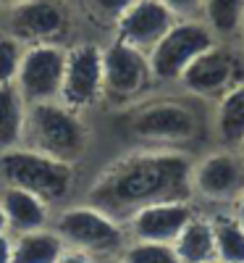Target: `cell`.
<instances>
[{
  "instance_id": "ac0fdd59",
  "label": "cell",
  "mask_w": 244,
  "mask_h": 263,
  "mask_svg": "<svg viewBox=\"0 0 244 263\" xmlns=\"http://www.w3.org/2000/svg\"><path fill=\"white\" fill-rule=\"evenodd\" d=\"M24 121L27 100L21 98L16 84H3L0 87V153L24 142Z\"/></svg>"
},
{
  "instance_id": "603a6c76",
  "label": "cell",
  "mask_w": 244,
  "mask_h": 263,
  "mask_svg": "<svg viewBox=\"0 0 244 263\" xmlns=\"http://www.w3.org/2000/svg\"><path fill=\"white\" fill-rule=\"evenodd\" d=\"M21 53H24V48L13 34H0V87L13 84L21 63Z\"/></svg>"
},
{
  "instance_id": "e0dca14e",
  "label": "cell",
  "mask_w": 244,
  "mask_h": 263,
  "mask_svg": "<svg viewBox=\"0 0 244 263\" xmlns=\"http://www.w3.org/2000/svg\"><path fill=\"white\" fill-rule=\"evenodd\" d=\"M66 242L63 237L53 229H34L16 237L11 263H55L58 255L63 253Z\"/></svg>"
},
{
  "instance_id": "277c9868",
  "label": "cell",
  "mask_w": 244,
  "mask_h": 263,
  "mask_svg": "<svg viewBox=\"0 0 244 263\" xmlns=\"http://www.w3.org/2000/svg\"><path fill=\"white\" fill-rule=\"evenodd\" d=\"M215 32L202 18H176V24L155 42L147 53L152 79L158 82H176L181 79L187 66L215 42Z\"/></svg>"
},
{
  "instance_id": "5bb4252c",
  "label": "cell",
  "mask_w": 244,
  "mask_h": 263,
  "mask_svg": "<svg viewBox=\"0 0 244 263\" xmlns=\"http://www.w3.org/2000/svg\"><path fill=\"white\" fill-rule=\"evenodd\" d=\"M197 213L189 200H160L137 208L129 216V232L145 242H171Z\"/></svg>"
},
{
  "instance_id": "83f0119b",
  "label": "cell",
  "mask_w": 244,
  "mask_h": 263,
  "mask_svg": "<svg viewBox=\"0 0 244 263\" xmlns=\"http://www.w3.org/2000/svg\"><path fill=\"white\" fill-rule=\"evenodd\" d=\"M234 216L239 218V224L244 227V192H241V195L236 197V213H234Z\"/></svg>"
},
{
  "instance_id": "f1b7e54d",
  "label": "cell",
  "mask_w": 244,
  "mask_h": 263,
  "mask_svg": "<svg viewBox=\"0 0 244 263\" xmlns=\"http://www.w3.org/2000/svg\"><path fill=\"white\" fill-rule=\"evenodd\" d=\"M8 232V221H6V213H3V205H0V234Z\"/></svg>"
},
{
  "instance_id": "44dd1931",
  "label": "cell",
  "mask_w": 244,
  "mask_h": 263,
  "mask_svg": "<svg viewBox=\"0 0 244 263\" xmlns=\"http://www.w3.org/2000/svg\"><path fill=\"white\" fill-rule=\"evenodd\" d=\"M202 21L218 40L239 34L244 24V0H202Z\"/></svg>"
},
{
  "instance_id": "8992f818",
  "label": "cell",
  "mask_w": 244,
  "mask_h": 263,
  "mask_svg": "<svg viewBox=\"0 0 244 263\" xmlns=\"http://www.w3.org/2000/svg\"><path fill=\"white\" fill-rule=\"evenodd\" d=\"M66 71V48L58 42H37L21 53V63L16 71V90L29 103L58 100Z\"/></svg>"
},
{
  "instance_id": "9c48e42d",
  "label": "cell",
  "mask_w": 244,
  "mask_h": 263,
  "mask_svg": "<svg viewBox=\"0 0 244 263\" xmlns=\"http://www.w3.org/2000/svg\"><path fill=\"white\" fill-rule=\"evenodd\" d=\"M244 192V158L236 147H223L192 166V195L210 203H236Z\"/></svg>"
},
{
  "instance_id": "f546056e",
  "label": "cell",
  "mask_w": 244,
  "mask_h": 263,
  "mask_svg": "<svg viewBox=\"0 0 244 263\" xmlns=\"http://www.w3.org/2000/svg\"><path fill=\"white\" fill-rule=\"evenodd\" d=\"M18 3H24V0H0V8H13Z\"/></svg>"
},
{
  "instance_id": "9a60e30c",
  "label": "cell",
  "mask_w": 244,
  "mask_h": 263,
  "mask_svg": "<svg viewBox=\"0 0 244 263\" xmlns=\"http://www.w3.org/2000/svg\"><path fill=\"white\" fill-rule=\"evenodd\" d=\"M0 205H3L8 229H13L16 234L42 229L48 224V216H50V208L42 197H37L34 192L21 190V187H11V184L3 187Z\"/></svg>"
},
{
  "instance_id": "d6986e66",
  "label": "cell",
  "mask_w": 244,
  "mask_h": 263,
  "mask_svg": "<svg viewBox=\"0 0 244 263\" xmlns=\"http://www.w3.org/2000/svg\"><path fill=\"white\" fill-rule=\"evenodd\" d=\"M215 132L226 147H239L244 140V82L218 100Z\"/></svg>"
},
{
  "instance_id": "4fadbf2b",
  "label": "cell",
  "mask_w": 244,
  "mask_h": 263,
  "mask_svg": "<svg viewBox=\"0 0 244 263\" xmlns=\"http://www.w3.org/2000/svg\"><path fill=\"white\" fill-rule=\"evenodd\" d=\"M176 16L160 3V0H134L118 18H116V40L150 53L171 27Z\"/></svg>"
},
{
  "instance_id": "8fae6325",
  "label": "cell",
  "mask_w": 244,
  "mask_h": 263,
  "mask_svg": "<svg viewBox=\"0 0 244 263\" xmlns=\"http://www.w3.org/2000/svg\"><path fill=\"white\" fill-rule=\"evenodd\" d=\"M8 29L18 42H58L71 27L69 8L58 0H24L8 8Z\"/></svg>"
},
{
  "instance_id": "3957f363",
  "label": "cell",
  "mask_w": 244,
  "mask_h": 263,
  "mask_svg": "<svg viewBox=\"0 0 244 263\" xmlns=\"http://www.w3.org/2000/svg\"><path fill=\"white\" fill-rule=\"evenodd\" d=\"M0 179L3 184L34 192L50 205L69 197L74 187V163L18 145L0 153Z\"/></svg>"
},
{
  "instance_id": "d4e9b609",
  "label": "cell",
  "mask_w": 244,
  "mask_h": 263,
  "mask_svg": "<svg viewBox=\"0 0 244 263\" xmlns=\"http://www.w3.org/2000/svg\"><path fill=\"white\" fill-rule=\"evenodd\" d=\"M92 3V8L97 11V13H103V16H108V18H118L134 0H90Z\"/></svg>"
},
{
  "instance_id": "ffe728a7",
  "label": "cell",
  "mask_w": 244,
  "mask_h": 263,
  "mask_svg": "<svg viewBox=\"0 0 244 263\" xmlns=\"http://www.w3.org/2000/svg\"><path fill=\"white\" fill-rule=\"evenodd\" d=\"M218 263H244V227L236 216L220 213L210 218Z\"/></svg>"
},
{
  "instance_id": "d6a6232c",
  "label": "cell",
  "mask_w": 244,
  "mask_h": 263,
  "mask_svg": "<svg viewBox=\"0 0 244 263\" xmlns=\"http://www.w3.org/2000/svg\"><path fill=\"white\" fill-rule=\"evenodd\" d=\"M116 263H124V260H116Z\"/></svg>"
},
{
  "instance_id": "7a4b0ae2",
  "label": "cell",
  "mask_w": 244,
  "mask_h": 263,
  "mask_svg": "<svg viewBox=\"0 0 244 263\" xmlns=\"http://www.w3.org/2000/svg\"><path fill=\"white\" fill-rule=\"evenodd\" d=\"M87 142H90V129L74 108L63 105L60 100L27 105L24 142L21 145L74 163L87 150Z\"/></svg>"
},
{
  "instance_id": "6da1fadb",
  "label": "cell",
  "mask_w": 244,
  "mask_h": 263,
  "mask_svg": "<svg viewBox=\"0 0 244 263\" xmlns=\"http://www.w3.org/2000/svg\"><path fill=\"white\" fill-rule=\"evenodd\" d=\"M192 163L179 150H137L108 166L90 190V205L113 218L160 200H189Z\"/></svg>"
},
{
  "instance_id": "836d02e7",
  "label": "cell",
  "mask_w": 244,
  "mask_h": 263,
  "mask_svg": "<svg viewBox=\"0 0 244 263\" xmlns=\"http://www.w3.org/2000/svg\"><path fill=\"white\" fill-rule=\"evenodd\" d=\"M215 263H218V260H215Z\"/></svg>"
},
{
  "instance_id": "7402d4cb",
  "label": "cell",
  "mask_w": 244,
  "mask_h": 263,
  "mask_svg": "<svg viewBox=\"0 0 244 263\" xmlns=\"http://www.w3.org/2000/svg\"><path fill=\"white\" fill-rule=\"evenodd\" d=\"M124 263H179L171 242H145V239H134L131 245H124L121 250Z\"/></svg>"
},
{
  "instance_id": "7c38bea8",
  "label": "cell",
  "mask_w": 244,
  "mask_h": 263,
  "mask_svg": "<svg viewBox=\"0 0 244 263\" xmlns=\"http://www.w3.org/2000/svg\"><path fill=\"white\" fill-rule=\"evenodd\" d=\"M131 132L139 140L150 142H181L194 135V114L184 103L176 100H158L150 103L131 116L129 121Z\"/></svg>"
},
{
  "instance_id": "30bf717a",
  "label": "cell",
  "mask_w": 244,
  "mask_h": 263,
  "mask_svg": "<svg viewBox=\"0 0 244 263\" xmlns=\"http://www.w3.org/2000/svg\"><path fill=\"white\" fill-rule=\"evenodd\" d=\"M103 95V48L92 42L66 50V71L60 87V103L82 111Z\"/></svg>"
},
{
  "instance_id": "4dcf8cb0",
  "label": "cell",
  "mask_w": 244,
  "mask_h": 263,
  "mask_svg": "<svg viewBox=\"0 0 244 263\" xmlns=\"http://www.w3.org/2000/svg\"><path fill=\"white\" fill-rule=\"evenodd\" d=\"M239 34H241V45H244V24H241V29H239ZM244 50V48H241Z\"/></svg>"
},
{
  "instance_id": "ba28073f",
  "label": "cell",
  "mask_w": 244,
  "mask_h": 263,
  "mask_svg": "<svg viewBox=\"0 0 244 263\" xmlns=\"http://www.w3.org/2000/svg\"><path fill=\"white\" fill-rule=\"evenodd\" d=\"M152 82L147 53L116 40L103 50V95L116 103L139 98Z\"/></svg>"
},
{
  "instance_id": "484cf974",
  "label": "cell",
  "mask_w": 244,
  "mask_h": 263,
  "mask_svg": "<svg viewBox=\"0 0 244 263\" xmlns=\"http://www.w3.org/2000/svg\"><path fill=\"white\" fill-rule=\"evenodd\" d=\"M55 263H95V255L87 253V250H79V248H69V245H66Z\"/></svg>"
},
{
  "instance_id": "1f68e13d",
  "label": "cell",
  "mask_w": 244,
  "mask_h": 263,
  "mask_svg": "<svg viewBox=\"0 0 244 263\" xmlns=\"http://www.w3.org/2000/svg\"><path fill=\"white\" fill-rule=\"evenodd\" d=\"M236 150H239V153H241V158H244V140H241V145H239V147H236Z\"/></svg>"
},
{
  "instance_id": "5b68a950",
  "label": "cell",
  "mask_w": 244,
  "mask_h": 263,
  "mask_svg": "<svg viewBox=\"0 0 244 263\" xmlns=\"http://www.w3.org/2000/svg\"><path fill=\"white\" fill-rule=\"evenodd\" d=\"M241 82H244V50L229 45L223 40H215L181 74V84L187 90L208 100H220Z\"/></svg>"
},
{
  "instance_id": "4316f807",
  "label": "cell",
  "mask_w": 244,
  "mask_h": 263,
  "mask_svg": "<svg viewBox=\"0 0 244 263\" xmlns=\"http://www.w3.org/2000/svg\"><path fill=\"white\" fill-rule=\"evenodd\" d=\"M11 253H13V242H11V237L3 232L0 234V263H11Z\"/></svg>"
},
{
  "instance_id": "cb8c5ba5",
  "label": "cell",
  "mask_w": 244,
  "mask_h": 263,
  "mask_svg": "<svg viewBox=\"0 0 244 263\" xmlns=\"http://www.w3.org/2000/svg\"><path fill=\"white\" fill-rule=\"evenodd\" d=\"M176 18H202V0H160Z\"/></svg>"
},
{
  "instance_id": "2e32d148",
  "label": "cell",
  "mask_w": 244,
  "mask_h": 263,
  "mask_svg": "<svg viewBox=\"0 0 244 263\" xmlns=\"http://www.w3.org/2000/svg\"><path fill=\"white\" fill-rule=\"evenodd\" d=\"M173 250L179 255V263H215V239L210 218L194 216L173 239Z\"/></svg>"
},
{
  "instance_id": "52a82bcc",
  "label": "cell",
  "mask_w": 244,
  "mask_h": 263,
  "mask_svg": "<svg viewBox=\"0 0 244 263\" xmlns=\"http://www.w3.org/2000/svg\"><path fill=\"white\" fill-rule=\"evenodd\" d=\"M55 232L63 237V242L69 248H79L92 255L124 250V229L118 218L95 205H76L63 211Z\"/></svg>"
}]
</instances>
